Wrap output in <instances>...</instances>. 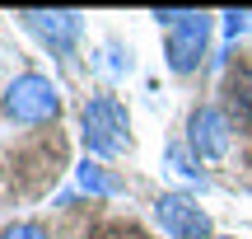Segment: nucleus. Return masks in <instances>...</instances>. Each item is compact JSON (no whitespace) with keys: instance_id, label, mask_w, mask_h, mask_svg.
I'll return each mask as SVG.
<instances>
[{"instance_id":"1a4fd4ad","label":"nucleus","mask_w":252,"mask_h":239,"mask_svg":"<svg viewBox=\"0 0 252 239\" xmlns=\"http://www.w3.org/2000/svg\"><path fill=\"white\" fill-rule=\"evenodd\" d=\"M163 164L173 169V174H182L187 183H196V188H206V174H201V159L187 150V141H173V146H163Z\"/></svg>"},{"instance_id":"f257e3e1","label":"nucleus","mask_w":252,"mask_h":239,"mask_svg":"<svg viewBox=\"0 0 252 239\" xmlns=\"http://www.w3.org/2000/svg\"><path fill=\"white\" fill-rule=\"evenodd\" d=\"M80 141L94 159H122L131 150V113L117 94H89L80 108Z\"/></svg>"},{"instance_id":"39448f33","label":"nucleus","mask_w":252,"mask_h":239,"mask_svg":"<svg viewBox=\"0 0 252 239\" xmlns=\"http://www.w3.org/2000/svg\"><path fill=\"white\" fill-rule=\"evenodd\" d=\"M154 221L168 239H215L210 211L187 193H159L154 197Z\"/></svg>"},{"instance_id":"20e7f679","label":"nucleus","mask_w":252,"mask_h":239,"mask_svg":"<svg viewBox=\"0 0 252 239\" xmlns=\"http://www.w3.org/2000/svg\"><path fill=\"white\" fill-rule=\"evenodd\" d=\"M234 146V122L220 103H196L187 113V150L201 159V164H215V159L229 155Z\"/></svg>"},{"instance_id":"423d86ee","label":"nucleus","mask_w":252,"mask_h":239,"mask_svg":"<svg viewBox=\"0 0 252 239\" xmlns=\"http://www.w3.org/2000/svg\"><path fill=\"white\" fill-rule=\"evenodd\" d=\"M19 24L42 47H52L56 56H70L75 42H80V33H84V14L80 9H19Z\"/></svg>"},{"instance_id":"6e6552de","label":"nucleus","mask_w":252,"mask_h":239,"mask_svg":"<svg viewBox=\"0 0 252 239\" xmlns=\"http://www.w3.org/2000/svg\"><path fill=\"white\" fill-rule=\"evenodd\" d=\"M75 178H80V188L89 197H122L126 193V183L108 164H98V159H80V164H75Z\"/></svg>"},{"instance_id":"9b49d317","label":"nucleus","mask_w":252,"mask_h":239,"mask_svg":"<svg viewBox=\"0 0 252 239\" xmlns=\"http://www.w3.org/2000/svg\"><path fill=\"white\" fill-rule=\"evenodd\" d=\"M252 33V9H229L224 14V38H243Z\"/></svg>"},{"instance_id":"9d476101","label":"nucleus","mask_w":252,"mask_h":239,"mask_svg":"<svg viewBox=\"0 0 252 239\" xmlns=\"http://www.w3.org/2000/svg\"><path fill=\"white\" fill-rule=\"evenodd\" d=\"M0 239H52V230L42 221H14V225L0 230Z\"/></svg>"},{"instance_id":"f03ea898","label":"nucleus","mask_w":252,"mask_h":239,"mask_svg":"<svg viewBox=\"0 0 252 239\" xmlns=\"http://www.w3.org/2000/svg\"><path fill=\"white\" fill-rule=\"evenodd\" d=\"M0 113L19 127H47V122L61 118V89H56L52 75L42 71H24L5 84L0 94Z\"/></svg>"},{"instance_id":"7ed1b4c3","label":"nucleus","mask_w":252,"mask_h":239,"mask_svg":"<svg viewBox=\"0 0 252 239\" xmlns=\"http://www.w3.org/2000/svg\"><path fill=\"white\" fill-rule=\"evenodd\" d=\"M210 33H215V19H210L206 9H187V14H182L178 24L163 33V56H168V71H173V75L201 71V61H206V52H210Z\"/></svg>"},{"instance_id":"0eeeda50","label":"nucleus","mask_w":252,"mask_h":239,"mask_svg":"<svg viewBox=\"0 0 252 239\" xmlns=\"http://www.w3.org/2000/svg\"><path fill=\"white\" fill-rule=\"evenodd\" d=\"M220 108L229 113V122H234L238 131H252V66L238 61L234 71L224 75V84H220Z\"/></svg>"},{"instance_id":"f8f14e48","label":"nucleus","mask_w":252,"mask_h":239,"mask_svg":"<svg viewBox=\"0 0 252 239\" xmlns=\"http://www.w3.org/2000/svg\"><path fill=\"white\" fill-rule=\"evenodd\" d=\"M215 239H238V235H215Z\"/></svg>"}]
</instances>
